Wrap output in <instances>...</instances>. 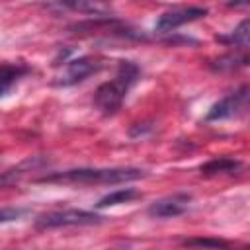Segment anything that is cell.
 Here are the masks:
<instances>
[{
    "label": "cell",
    "mask_w": 250,
    "mask_h": 250,
    "mask_svg": "<svg viewBox=\"0 0 250 250\" xmlns=\"http://www.w3.org/2000/svg\"><path fill=\"white\" fill-rule=\"evenodd\" d=\"M102 66H104V62H102V59H98V57H88V55H84V57L70 59V61H66L62 72L57 76V80H55L53 84H55V86H62V88L74 86V84H78V82H84L88 76L96 74Z\"/></svg>",
    "instance_id": "4"
},
{
    "label": "cell",
    "mask_w": 250,
    "mask_h": 250,
    "mask_svg": "<svg viewBox=\"0 0 250 250\" xmlns=\"http://www.w3.org/2000/svg\"><path fill=\"white\" fill-rule=\"evenodd\" d=\"M246 64H248V55H246V51H242V53H229V55L215 59L211 62V68L223 72V70H234V68H240Z\"/></svg>",
    "instance_id": "13"
},
{
    "label": "cell",
    "mask_w": 250,
    "mask_h": 250,
    "mask_svg": "<svg viewBox=\"0 0 250 250\" xmlns=\"http://www.w3.org/2000/svg\"><path fill=\"white\" fill-rule=\"evenodd\" d=\"M104 221L102 215L84 209H62V211H47L35 219V229H61V227H88L100 225Z\"/></svg>",
    "instance_id": "3"
},
{
    "label": "cell",
    "mask_w": 250,
    "mask_h": 250,
    "mask_svg": "<svg viewBox=\"0 0 250 250\" xmlns=\"http://www.w3.org/2000/svg\"><path fill=\"white\" fill-rule=\"evenodd\" d=\"M29 164H33V162L29 160V162H23V164H20V166H16V168H10V170H6V172H0V188L12 186V184L23 174V170H25Z\"/></svg>",
    "instance_id": "15"
},
{
    "label": "cell",
    "mask_w": 250,
    "mask_h": 250,
    "mask_svg": "<svg viewBox=\"0 0 250 250\" xmlns=\"http://www.w3.org/2000/svg\"><path fill=\"white\" fill-rule=\"evenodd\" d=\"M248 39H250V21L248 20H242L238 23V27L232 29L229 35H217V41L219 43L234 45V47H240V49H246L248 47Z\"/></svg>",
    "instance_id": "12"
},
{
    "label": "cell",
    "mask_w": 250,
    "mask_h": 250,
    "mask_svg": "<svg viewBox=\"0 0 250 250\" xmlns=\"http://www.w3.org/2000/svg\"><path fill=\"white\" fill-rule=\"evenodd\" d=\"M146 131H150V125L143 123V127H141V123H137V127H131V129H129V135H131V137H139V135H143V133H146Z\"/></svg>",
    "instance_id": "17"
},
{
    "label": "cell",
    "mask_w": 250,
    "mask_h": 250,
    "mask_svg": "<svg viewBox=\"0 0 250 250\" xmlns=\"http://www.w3.org/2000/svg\"><path fill=\"white\" fill-rule=\"evenodd\" d=\"M51 10H72L98 18H107L111 12L109 0H55L49 4Z\"/></svg>",
    "instance_id": "8"
},
{
    "label": "cell",
    "mask_w": 250,
    "mask_h": 250,
    "mask_svg": "<svg viewBox=\"0 0 250 250\" xmlns=\"http://www.w3.org/2000/svg\"><path fill=\"white\" fill-rule=\"evenodd\" d=\"M191 203V195L189 193H172V195H166V197H160L156 201H152L146 209L148 217L152 219H174V217H180L188 211Z\"/></svg>",
    "instance_id": "7"
},
{
    "label": "cell",
    "mask_w": 250,
    "mask_h": 250,
    "mask_svg": "<svg viewBox=\"0 0 250 250\" xmlns=\"http://www.w3.org/2000/svg\"><path fill=\"white\" fill-rule=\"evenodd\" d=\"M145 176V170L133 166L119 168H70L51 172L35 178L37 184H64V186H98V184H125Z\"/></svg>",
    "instance_id": "1"
},
{
    "label": "cell",
    "mask_w": 250,
    "mask_h": 250,
    "mask_svg": "<svg viewBox=\"0 0 250 250\" xmlns=\"http://www.w3.org/2000/svg\"><path fill=\"white\" fill-rule=\"evenodd\" d=\"M27 213L25 207H0V225L21 219Z\"/></svg>",
    "instance_id": "16"
},
{
    "label": "cell",
    "mask_w": 250,
    "mask_h": 250,
    "mask_svg": "<svg viewBox=\"0 0 250 250\" xmlns=\"http://www.w3.org/2000/svg\"><path fill=\"white\" fill-rule=\"evenodd\" d=\"M141 76V68L133 61H119L117 72L111 80L100 84L94 92V105L104 115H113L121 109L129 90L137 84Z\"/></svg>",
    "instance_id": "2"
},
{
    "label": "cell",
    "mask_w": 250,
    "mask_h": 250,
    "mask_svg": "<svg viewBox=\"0 0 250 250\" xmlns=\"http://www.w3.org/2000/svg\"><path fill=\"white\" fill-rule=\"evenodd\" d=\"M205 16H207V8H203V6L174 8V10H168L162 16H158V20L154 23V29L158 33H170V31L178 29L180 25L189 23V21H195V20L205 18Z\"/></svg>",
    "instance_id": "6"
},
{
    "label": "cell",
    "mask_w": 250,
    "mask_h": 250,
    "mask_svg": "<svg viewBox=\"0 0 250 250\" xmlns=\"http://www.w3.org/2000/svg\"><path fill=\"white\" fill-rule=\"evenodd\" d=\"M229 6H232V8H244V6H248V0H230Z\"/></svg>",
    "instance_id": "18"
},
{
    "label": "cell",
    "mask_w": 250,
    "mask_h": 250,
    "mask_svg": "<svg viewBox=\"0 0 250 250\" xmlns=\"http://www.w3.org/2000/svg\"><path fill=\"white\" fill-rule=\"evenodd\" d=\"M184 246H203V248H229L230 244L221 238H211V236H195V238H186L182 240Z\"/></svg>",
    "instance_id": "14"
},
{
    "label": "cell",
    "mask_w": 250,
    "mask_h": 250,
    "mask_svg": "<svg viewBox=\"0 0 250 250\" xmlns=\"http://www.w3.org/2000/svg\"><path fill=\"white\" fill-rule=\"evenodd\" d=\"M242 164H240V160H236V158H230V156H219V158H213V160H209V162H205V164H201V174H205V176H211V174H223V172H236L238 168H240Z\"/></svg>",
    "instance_id": "11"
},
{
    "label": "cell",
    "mask_w": 250,
    "mask_h": 250,
    "mask_svg": "<svg viewBox=\"0 0 250 250\" xmlns=\"http://www.w3.org/2000/svg\"><path fill=\"white\" fill-rule=\"evenodd\" d=\"M27 72H29V68L25 64H20V62L0 64V98H6L12 92V88L20 82V78Z\"/></svg>",
    "instance_id": "9"
},
{
    "label": "cell",
    "mask_w": 250,
    "mask_h": 250,
    "mask_svg": "<svg viewBox=\"0 0 250 250\" xmlns=\"http://www.w3.org/2000/svg\"><path fill=\"white\" fill-rule=\"evenodd\" d=\"M246 102H248V86H240L238 90L217 100L205 113V121L209 123V121H223V119L236 117L244 111Z\"/></svg>",
    "instance_id": "5"
},
{
    "label": "cell",
    "mask_w": 250,
    "mask_h": 250,
    "mask_svg": "<svg viewBox=\"0 0 250 250\" xmlns=\"http://www.w3.org/2000/svg\"><path fill=\"white\" fill-rule=\"evenodd\" d=\"M141 197V193L135 189V188H119L115 191H109L105 193L104 197L98 199L96 207L98 209H105V207H113V205H121V203H129L133 199Z\"/></svg>",
    "instance_id": "10"
}]
</instances>
